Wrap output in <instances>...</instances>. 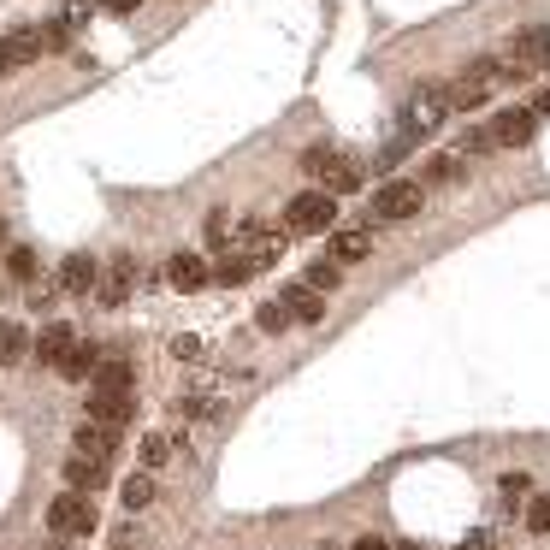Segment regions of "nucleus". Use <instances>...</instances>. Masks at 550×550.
Masks as SVG:
<instances>
[{"mask_svg":"<svg viewBox=\"0 0 550 550\" xmlns=\"http://www.w3.org/2000/svg\"><path fill=\"white\" fill-rule=\"evenodd\" d=\"M6 272H12V279H18V284H30L36 279V249H6Z\"/></svg>","mask_w":550,"mask_h":550,"instance_id":"nucleus-24","label":"nucleus"},{"mask_svg":"<svg viewBox=\"0 0 550 550\" xmlns=\"http://www.w3.org/2000/svg\"><path fill=\"white\" fill-rule=\"evenodd\" d=\"M136 291V255H112L101 267V284H95V302L101 308H124Z\"/></svg>","mask_w":550,"mask_h":550,"instance_id":"nucleus-7","label":"nucleus"},{"mask_svg":"<svg viewBox=\"0 0 550 550\" xmlns=\"http://www.w3.org/2000/svg\"><path fill=\"white\" fill-rule=\"evenodd\" d=\"M284 225H291L296 237L332 231V225H337V196H326V190H302L291 207H284Z\"/></svg>","mask_w":550,"mask_h":550,"instance_id":"nucleus-3","label":"nucleus"},{"mask_svg":"<svg viewBox=\"0 0 550 550\" xmlns=\"http://www.w3.org/2000/svg\"><path fill=\"white\" fill-rule=\"evenodd\" d=\"M18 71V54H12V36H0V78H12Z\"/></svg>","mask_w":550,"mask_h":550,"instance_id":"nucleus-32","label":"nucleus"},{"mask_svg":"<svg viewBox=\"0 0 550 550\" xmlns=\"http://www.w3.org/2000/svg\"><path fill=\"white\" fill-rule=\"evenodd\" d=\"M131 415H136V397H131V391H95V397H90V415H83V420H95V427H112V432H119Z\"/></svg>","mask_w":550,"mask_h":550,"instance_id":"nucleus-8","label":"nucleus"},{"mask_svg":"<svg viewBox=\"0 0 550 550\" xmlns=\"http://www.w3.org/2000/svg\"><path fill=\"white\" fill-rule=\"evenodd\" d=\"M326 255L337 260V267H355V260H367V255H373V231H332Z\"/></svg>","mask_w":550,"mask_h":550,"instance_id":"nucleus-17","label":"nucleus"},{"mask_svg":"<svg viewBox=\"0 0 550 550\" xmlns=\"http://www.w3.org/2000/svg\"><path fill=\"white\" fill-rule=\"evenodd\" d=\"M95 361H101V349H95V344H78L66 361H59V373H66V379H90V373H95Z\"/></svg>","mask_w":550,"mask_h":550,"instance_id":"nucleus-21","label":"nucleus"},{"mask_svg":"<svg viewBox=\"0 0 550 550\" xmlns=\"http://www.w3.org/2000/svg\"><path fill=\"white\" fill-rule=\"evenodd\" d=\"M59 18H66V24H71V30H83V24H90V6H83V0H71V6H66V12H59Z\"/></svg>","mask_w":550,"mask_h":550,"instance_id":"nucleus-33","label":"nucleus"},{"mask_svg":"<svg viewBox=\"0 0 550 550\" xmlns=\"http://www.w3.org/2000/svg\"><path fill=\"white\" fill-rule=\"evenodd\" d=\"M337 279H344V267H337V260H314V267H308V291H320V296H332L337 291Z\"/></svg>","mask_w":550,"mask_h":550,"instance_id":"nucleus-22","label":"nucleus"},{"mask_svg":"<svg viewBox=\"0 0 550 550\" xmlns=\"http://www.w3.org/2000/svg\"><path fill=\"white\" fill-rule=\"evenodd\" d=\"M166 279L178 284V291H202V284L214 279V267H207L202 255H190V249H178V255H172V267H166Z\"/></svg>","mask_w":550,"mask_h":550,"instance_id":"nucleus-14","label":"nucleus"},{"mask_svg":"<svg viewBox=\"0 0 550 550\" xmlns=\"http://www.w3.org/2000/svg\"><path fill=\"white\" fill-rule=\"evenodd\" d=\"M30 349H36V355H42V367H59V361H66L71 349H78V332H71L66 320H54V326H48L42 337H36Z\"/></svg>","mask_w":550,"mask_h":550,"instance_id":"nucleus-13","label":"nucleus"},{"mask_svg":"<svg viewBox=\"0 0 550 550\" xmlns=\"http://www.w3.org/2000/svg\"><path fill=\"white\" fill-rule=\"evenodd\" d=\"M485 148H497L492 143V124H468V131H461V143H456V160L461 154H485Z\"/></svg>","mask_w":550,"mask_h":550,"instance_id":"nucleus-23","label":"nucleus"},{"mask_svg":"<svg viewBox=\"0 0 550 550\" xmlns=\"http://www.w3.org/2000/svg\"><path fill=\"white\" fill-rule=\"evenodd\" d=\"M503 66H515V71H550V24H527V30L509 36Z\"/></svg>","mask_w":550,"mask_h":550,"instance_id":"nucleus-5","label":"nucleus"},{"mask_svg":"<svg viewBox=\"0 0 550 550\" xmlns=\"http://www.w3.org/2000/svg\"><path fill=\"white\" fill-rule=\"evenodd\" d=\"M101 461H90V456H71L66 461V485H71V492H90V485H101Z\"/></svg>","mask_w":550,"mask_h":550,"instance_id":"nucleus-19","label":"nucleus"},{"mask_svg":"<svg viewBox=\"0 0 550 550\" xmlns=\"http://www.w3.org/2000/svg\"><path fill=\"white\" fill-rule=\"evenodd\" d=\"M119 497H124V509H148L154 503V473H131V480L119 485Z\"/></svg>","mask_w":550,"mask_h":550,"instance_id":"nucleus-20","label":"nucleus"},{"mask_svg":"<svg viewBox=\"0 0 550 550\" xmlns=\"http://www.w3.org/2000/svg\"><path fill=\"white\" fill-rule=\"evenodd\" d=\"M255 326H260V332H284V326H291V308H284V302H267V308L255 314Z\"/></svg>","mask_w":550,"mask_h":550,"instance_id":"nucleus-27","label":"nucleus"},{"mask_svg":"<svg viewBox=\"0 0 550 550\" xmlns=\"http://www.w3.org/2000/svg\"><path fill=\"white\" fill-rule=\"evenodd\" d=\"M456 550H492V533H468V539H461Z\"/></svg>","mask_w":550,"mask_h":550,"instance_id":"nucleus-34","label":"nucleus"},{"mask_svg":"<svg viewBox=\"0 0 550 550\" xmlns=\"http://www.w3.org/2000/svg\"><path fill=\"white\" fill-rule=\"evenodd\" d=\"M420 207H427V184H420V178H385L379 196H373V214L391 219V225L397 219H415Z\"/></svg>","mask_w":550,"mask_h":550,"instance_id":"nucleus-4","label":"nucleus"},{"mask_svg":"<svg viewBox=\"0 0 550 550\" xmlns=\"http://www.w3.org/2000/svg\"><path fill=\"white\" fill-rule=\"evenodd\" d=\"M95 284H101L95 255H66V260H59V291H66V296H95Z\"/></svg>","mask_w":550,"mask_h":550,"instance_id":"nucleus-10","label":"nucleus"},{"mask_svg":"<svg viewBox=\"0 0 550 550\" xmlns=\"http://www.w3.org/2000/svg\"><path fill=\"white\" fill-rule=\"evenodd\" d=\"M456 178H461V160H456V154H432L427 184H456Z\"/></svg>","mask_w":550,"mask_h":550,"instance_id":"nucleus-26","label":"nucleus"},{"mask_svg":"<svg viewBox=\"0 0 550 550\" xmlns=\"http://www.w3.org/2000/svg\"><path fill=\"white\" fill-rule=\"evenodd\" d=\"M533 131H539V112H533V107H509V112H497V119H492V143H503V148H521Z\"/></svg>","mask_w":550,"mask_h":550,"instance_id":"nucleus-9","label":"nucleus"},{"mask_svg":"<svg viewBox=\"0 0 550 550\" xmlns=\"http://www.w3.org/2000/svg\"><path fill=\"white\" fill-rule=\"evenodd\" d=\"M279 302L291 308V320H302V326L326 320V296H320V291H308V284H284V296H279Z\"/></svg>","mask_w":550,"mask_h":550,"instance_id":"nucleus-15","label":"nucleus"},{"mask_svg":"<svg viewBox=\"0 0 550 550\" xmlns=\"http://www.w3.org/2000/svg\"><path fill=\"white\" fill-rule=\"evenodd\" d=\"M533 112H539V119H545V112H550V83H545L539 95H533Z\"/></svg>","mask_w":550,"mask_h":550,"instance_id":"nucleus-35","label":"nucleus"},{"mask_svg":"<svg viewBox=\"0 0 550 550\" xmlns=\"http://www.w3.org/2000/svg\"><path fill=\"white\" fill-rule=\"evenodd\" d=\"M255 260H249V249H225V255L214 260V284H225V291H237V284H249L255 279Z\"/></svg>","mask_w":550,"mask_h":550,"instance_id":"nucleus-16","label":"nucleus"},{"mask_svg":"<svg viewBox=\"0 0 550 550\" xmlns=\"http://www.w3.org/2000/svg\"><path fill=\"white\" fill-rule=\"evenodd\" d=\"M231 231H237V225L225 219V214H207V237H214V243H225V237H231Z\"/></svg>","mask_w":550,"mask_h":550,"instance_id":"nucleus-31","label":"nucleus"},{"mask_svg":"<svg viewBox=\"0 0 550 550\" xmlns=\"http://www.w3.org/2000/svg\"><path fill=\"white\" fill-rule=\"evenodd\" d=\"M355 550H397V545H385V539H373V533H367V539H355Z\"/></svg>","mask_w":550,"mask_h":550,"instance_id":"nucleus-36","label":"nucleus"},{"mask_svg":"<svg viewBox=\"0 0 550 550\" xmlns=\"http://www.w3.org/2000/svg\"><path fill=\"white\" fill-rule=\"evenodd\" d=\"M112 550H136V545H112Z\"/></svg>","mask_w":550,"mask_h":550,"instance_id":"nucleus-40","label":"nucleus"},{"mask_svg":"<svg viewBox=\"0 0 550 550\" xmlns=\"http://www.w3.org/2000/svg\"><path fill=\"white\" fill-rule=\"evenodd\" d=\"M95 527H101V515H95L90 492H59L54 503H48V533H54V539H90Z\"/></svg>","mask_w":550,"mask_h":550,"instance_id":"nucleus-2","label":"nucleus"},{"mask_svg":"<svg viewBox=\"0 0 550 550\" xmlns=\"http://www.w3.org/2000/svg\"><path fill=\"white\" fill-rule=\"evenodd\" d=\"M444 112H450V95L439 90V83H420V90L408 95V119H403V136H415V143H420V136H427L432 124L444 119Z\"/></svg>","mask_w":550,"mask_h":550,"instance_id":"nucleus-6","label":"nucleus"},{"mask_svg":"<svg viewBox=\"0 0 550 550\" xmlns=\"http://www.w3.org/2000/svg\"><path fill=\"white\" fill-rule=\"evenodd\" d=\"M497 492H503V503H509V509H515V503H521V497H527V473H509V480H503V485H497Z\"/></svg>","mask_w":550,"mask_h":550,"instance_id":"nucleus-29","label":"nucleus"},{"mask_svg":"<svg viewBox=\"0 0 550 550\" xmlns=\"http://www.w3.org/2000/svg\"><path fill=\"white\" fill-rule=\"evenodd\" d=\"M71 444H78V456L101 461V468H107L112 456H119V432H112V427H95V420H83V427H78V439H71Z\"/></svg>","mask_w":550,"mask_h":550,"instance_id":"nucleus-11","label":"nucleus"},{"mask_svg":"<svg viewBox=\"0 0 550 550\" xmlns=\"http://www.w3.org/2000/svg\"><path fill=\"white\" fill-rule=\"evenodd\" d=\"M527 527H533V533H550V492H545V497H533V509H527Z\"/></svg>","mask_w":550,"mask_h":550,"instance_id":"nucleus-28","label":"nucleus"},{"mask_svg":"<svg viewBox=\"0 0 550 550\" xmlns=\"http://www.w3.org/2000/svg\"><path fill=\"white\" fill-rule=\"evenodd\" d=\"M24 355H30V332L18 320H0V367H18Z\"/></svg>","mask_w":550,"mask_h":550,"instance_id":"nucleus-18","label":"nucleus"},{"mask_svg":"<svg viewBox=\"0 0 550 550\" xmlns=\"http://www.w3.org/2000/svg\"><path fill=\"white\" fill-rule=\"evenodd\" d=\"M172 355L178 361H202V337H172Z\"/></svg>","mask_w":550,"mask_h":550,"instance_id":"nucleus-30","label":"nucleus"},{"mask_svg":"<svg viewBox=\"0 0 550 550\" xmlns=\"http://www.w3.org/2000/svg\"><path fill=\"white\" fill-rule=\"evenodd\" d=\"M0 249H6V225H0Z\"/></svg>","mask_w":550,"mask_h":550,"instance_id":"nucleus-39","label":"nucleus"},{"mask_svg":"<svg viewBox=\"0 0 550 550\" xmlns=\"http://www.w3.org/2000/svg\"><path fill=\"white\" fill-rule=\"evenodd\" d=\"M166 461H172V439L166 432H148L143 439V468H166Z\"/></svg>","mask_w":550,"mask_h":550,"instance_id":"nucleus-25","label":"nucleus"},{"mask_svg":"<svg viewBox=\"0 0 550 550\" xmlns=\"http://www.w3.org/2000/svg\"><path fill=\"white\" fill-rule=\"evenodd\" d=\"M90 379H95V391H136V361L131 355H101Z\"/></svg>","mask_w":550,"mask_h":550,"instance_id":"nucleus-12","label":"nucleus"},{"mask_svg":"<svg viewBox=\"0 0 550 550\" xmlns=\"http://www.w3.org/2000/svg\"><path fill=\"white\" fill-rule=\"evenodd\" d=\"M397 550H427V545H397Z\"/></svg>","mask_w":550,"mask_h":550,"instance_id":"nucleus-38","label":"nucleus"},{"mask_svg":"<svg viewBox=\"0 0 550 550\" xmlns=\"http://www.w3.org/2000/svg\"><path fill=\"white\" fill-rule=\"evenodd\" d=\"M302 172L314 178V190H326V196H355L361 190V166L344 160V154H332V148H308Z\"/></svg>","mask_w":550,"mask_h":550,"instance_id":"nucleus-1","label":"nucleus"},{"mask_svg":"<svg viewBox=\"0 0 550 550\" xmlns=\"http://www.w3.org/2000/svg\"><path fill=\"white\" fill-rule=\"evenodd\" d=\"M101 12H136V0H101Z\"/></svg>","mask_w":550,"mask_h":550,"instance_id":"nucleus-37","label":"nucleus"}]
</instances>
